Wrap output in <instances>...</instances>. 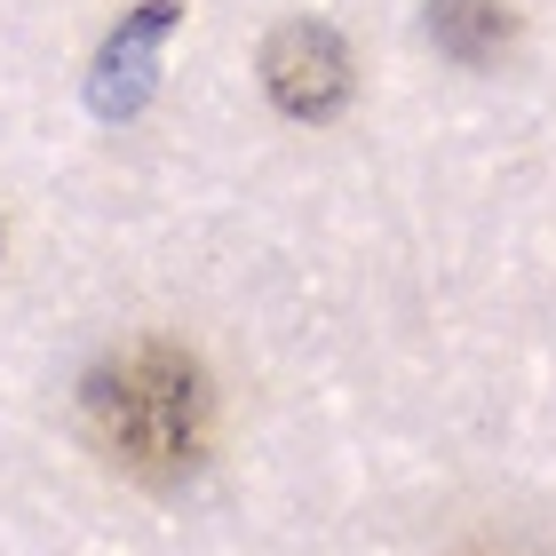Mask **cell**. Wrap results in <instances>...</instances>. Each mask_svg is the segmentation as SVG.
Here are the masks:
<instances>
[{
    "mask_svg": "<svg viewBox=\"0 0 556 556\" xmlns=\"http://www.w3.org/2000/svg\"><path fill=\"white\" fill-rule=\"evenodd\" d=\"M429 40L445 48L453 64H493L501 48L517 40V16L501 9V0H429Z\"/></svg>",
    "mask_w": 556,
    "mask_h": 556,
    "instance_id": "4",
    "label": "cell"
},
{
    "mask_svg": "<svg viewBox=\"0 0 556 556\" xmlns=\"http://www.w3.org/2000/svg\"><path fill=\"white\" fill-rule=\"evenodd\" d=\"M350 40L318 16H294L263 40V88L287 119H334L350 104Z\"/></svg>",
    "mask_w": 556,
    "mask_h": 556,
    "instance_id": "2",
    "label": "cell"
},
{
    "mask_svg": "<svg viewBox=\"0 0 556 556\" xmlns=\"http://www.w3.org/2000/svg\"><path fill=\"white\" fill-rule=\"evenodd\" d=\"M80 406L96 445L112 453L143 485H175L207 462V429H215V390L199 358H184L175 342H136L104 358L80 382Z\"/></svg>",
    "mask_w": 556,
    "mask_h": 556,
    "instance_id": "1",
    "label": "cell"
},
{
    "mask_svg": "<svg viewBox=\"0 0 556 556\" xmlns=\"http://www.w3.org/2000/svg\"><path fill=\"white\" fill-rule=\"evenodd\" d=\"M167 24H175V0H160V9H136V16L112 33V48L96 56L88 96H96V112H104V119H128L143 96H151V80H160V33H167Z\"/></svg>",
    "mask_w": 556,
    "mask_h": 556,
    "instance_id": "3",
    "label": "cell"
}]
</instances>
